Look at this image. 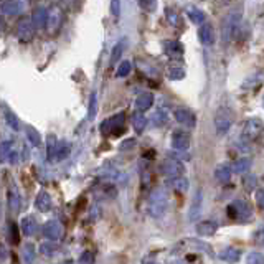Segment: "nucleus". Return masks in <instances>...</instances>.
Listing matches in <instances>:
<instances>
[{
    "mask_svg": "<svg viewBox=\"0 0 264 264\" xmlns=\"http://www.w3.org/2000/svg\"><path fill=\"white\" fill-rule=\"evenodd\" d=\"M241 20H243V5H238L235 8L228 12L226 17L223 19V23H222V40L223 43L226 45L236 38L238 35V30L241 27Z\"/></svg>",
    "mask_w": 264,
    "mask_h": 264,
    "instance_id": "nucleus-1",
    "label": "nucleus"
},
{
    "mask_svg": "<svg viewBox=\"0 0 264 264\" xmlns=\"http://www.w3.org/2000/svg\"><path fill=\"white\" fill-rule=\"evenodd\" d=\"M168 205V197L165 188H154L149 195V200H147V213L152 218H160V216L165 215Z\"/></svg>",
    "mask_w": 264,
    "mask_h": 264,
    "instance_id": "nucleus-2",
    "label": "nucleus"
},
{
    "mask_svg": "<svg viewBox=\"0 0 264 264\" xmlns=\"http://www.w3.org/2000/svg\"><path fill=\"white\" fill-rule=\"evenodd\" d=\"M215 131L218 136H224L229 129H231L233 122H235V112H233L231 107L228 106H222L218 111L215 112Z\"/></svg>",
    "mask_w": 264,
    "mask_h": 264,
    "instance_id": "nucleus-3",
    "label": "nucleus"
},
{
    "mask_svg": "<svg viewBox=\"0 0 264 264\" xmlns=\"http://www.w3.org/2000/svg\"><path fill=\"white\" fill-rule=\"evenodd\" d=\"M159 172L162 174L163 177L167 179H179V177L183 175L185 172V165L180 162L179 159H174V157H167L160 162L159 165Z\"/></svg>",
    "mask_w": 264,
    "mask_h": 264,
    "instance_id": "nucleus-4",
    "label": "nucleus"
},
{
    "mask_svg": "<svg viewBox=\"0 0 264 264\" xmlns=\"http://www.w3.org/2000/svg\"><path fill=\"white\" fill-rule=\"evenodd\" d=\"M226 213L231 220H240V222H248L253 216V208L248 202L244 200H235L231 205H228Z\"/></svg>",
    "mask_w": 264,
    "mask_h": 264,
    "instance_id": "nucleus-5",
    "label": "nucleus"
},
{
    "mask_svg": "<svg viewBox=\"0 0 264 264\" xmlns=\"http://www.w3.org/2000/svg\"><path fill=\"white\" fill-rule=\"evenodd\" d=\"M263 132V121L258 118H253L249 121H246L243 131H241V141L246 142V144H251L261 136Z\"/></svg>",
    "mask_w": 264,
    "mask_h": 264,
    "instance_id": "nucleus-6",
    "label": "nucleus"
},
{
    "mask_svg": "<svg viewBox=\"0 0 264 264\" xmlns=\"http://www.w3.org/2000/svg\"><path fill=\"white\" fill-rule=\"evenodd\" d=\"M190 144H192V136H190L188 131H182V129H177V131L172 132V136H170L172 149L179 150V152H183V150H188L190 149Z\"/></svg>",
    "mask_w": 264,
    "mask_h": 264,
    "instance_id": "nucleus-7",
    "label": "nucleus"
},
{
    "mask_svg": "<svg viewBox=\"0 0 264 264\" xmlns=\"http://www.w3.org/2000/svg\"><path fill=\"white\" fill-rule=\"evenodd\" d=\"M124 119H125L124 112H121V114L112 116V118L106 119L104 122L101 124V131L104 132V134L111 132V131H116L114 134H112V136H119V134H124V132H125V129L122 127Z\"/></svg>",
    "mask_w": 264,
    "mask_h": 264,
    "instance_id": "nucleus-8",
    "label": "nucleus"
},
{
    "mask_svg": "<svg viewBox=\"0 0 264 264\" xmlns=\"http://www.w3.org/2000/svg\"><path fill=\"white\" fill-rule=\"evenodd\" d=\"M41 233H43V236L48 238L50 241H53V243H55V241L61 240L63 226L58 222H56V220H50V222H46L45 224H43Z\"/></svg>",
    "mask_w": 264,
    "mask_h": 264,
    "instance_id": "nucleus-9",
    "label": "nucleus"
},
{
    "mask_svg": "<svg viewBox=\"0 0 264 264\" xmlns=\"http://www.w3.org/2000/svg\"><path fill=\"white\" fill-rule=\"evenodd\" d=\"M174 118L177 122L187 125V127H195V124H197V118H195L193 111L188 109V107H177L174 111Z\"/></svg>",
    "mask_w": 264,
    "mask_h": 264,
    "instance_id": "nucleus-10",
    "label": "nucleus"
},
{
    "mask_svg": "<svg viewBox=\"0 0 264 264\" xmlns=\"http://www.w3.org/2000/svg\"><path fill=\"white\" fill-rule=\"evenodd\" d=\"M17 37L21 41H32L35 37V27L32 25V21L28 19H21L17 25Z\"/></svg>",
    "mask_w": 264,
    "mask_h": 264,
    "instance_id": "nucleus-11",
    "label": "nucleus"
},
{
    "mask_svg": "<svg viewBox=\"0 0 264 264\" xmlns=\"http://www.w3.org/2000/svg\"><path fill=\"white\" fill-rule=\"evenodd\" d=\"M198 40H200L202 45L205 46H211L216 41L215 37V28L211 23H203L200 30H198Z\"/></svg>",
    "mask_w": 264,
    "mask_h": 264,
    "instance_id": "nucleus-12",
    "label": "nucleus"
},
{
    "mask_svg": "<svg viewBox=\"0 0 264 264\" xmlns=\"http://www.w3.org/2000/svg\"><path fill=\"white\" fill-rule=\"evenodd\" d=\"M195 231H197L198 236H203V238L213 236L215 233L218 231V223L211 222V220H205V222L197 223V226H195Z\"/></svg>",
    "mask_w": 264,
    "mask_h": 264,
    "instance_id": "nucleus-13",
    "label": "nucleus"
},
{
    "mask_svg": "<svg viewBox=\"0 0 264 264\" xmlns=\"http://www.w3.org/2000/svg\"><path fill=\"white\" fill-rule=\"evenodd\" d=\"M218 258L222 259V261L228 263V264H236L241 259V249L233 248V246H228V248L220 251Z\"/></svg>",
    "mask_w": 264,
    "mask_h": 264,
    "instance_id": "nucleus-14",
    "label": "nucleus"
},
{
    "mask_svg": "<svg viewBox=\"0 0 264 264\" xmlns=\"http://www.w3.org/2000/svg\"><path fill=\"white\" fill-rule=\"evenodd\" d=\"M32 25L35 28H45L46 27V21H48V10L45 7H38L33 10L32 14Z\"/></svg>",
    "mask_w": 264,
    "mask_h": 264,
    "instance_id": "nucleus-15",
    "label": "nucleus"
},
{
    "mask_svg": "<svg viewBox=\"0 0 264 264\" xmlns=\"http://www.w3.org/2000/svg\"><path fill=\"white\" fill-rule=\"evenodd\" d=\"M152 104H154V94L150 93V91H145V93L139 94L136 99V109H137V112H141V114L144 111L150 109Z\"/></svg>",
    "mask_w": 264,
    "mask_h": 264,
    "instance_id": "nucleus-16",
    "label": "nucleus"
},
{
    "mask_svg": "<svg viewBox=\"0 0 264 264\" xmlns=\"http://www.w3.org/2000/svg\"><path fill=\"white\" fill-rule=\"evenodd\" d=\"M163 46H165V53L170 56V58H174V60H180L182 56H183V45H182L180 41H177V40H172V41H165L163 43Z\"/></svg>",
    "mask_w": 264,
    "mask_h": 264,
    "instance_id": "nucleus-17",
    "label": "nucleus"
},
{
    "mask_svg": "<svg viewBox=\"0 0 264 264\" xmlns=\"http://www.w3.org/2000/svg\"><path fill=\"white\" fill-rule=\"evenodd\" d=\"M202 188H197L195 192V197H193V202H192V206H190V211H188V218L195 222L200 215V210H202V202H203V197H202Z\"/></svg>",
    "mask_w": 264,
    "mask_h": 264,
    "instance_id": "nucleus-18",
    "label": "nucleus"
},
{
    "mask_svg": "<svg viewBox=\"0 0 264 264\" xmlns=\"http://www.w3.org/2000/svg\"><path fill=\"white\" fill-rule=\"evenodd\" d=\"M21 226V231H23L25 236H35L37 231H38V223L33 216H25L20 223Z\"/></svg>",
    "mask_w": 264,
    "mask_h": 264,
    "instance_id": "nucleus-19",
    "label": "nucleus"
},
{
    "mask_svg": "<svg viewBox=\"0 0 264 264\" xmlns=\"http://www.w3.org/2000/svg\"><path fill=\"white\" fill-rule=\"evenodd\" d=\"M35 206L37 210L40 211H50L51 210V197L48 192H45V190H41V192H38L37 198H35Z\"/></svg>",
    "mask_w": 264,
    "mask_h": 264,
    "instance_id": "nucleus-20",
    "label": "nucleus"
},
{
    "mask_svg": "<svg viewBox=\"0 0 264 264\" xmlns=\"http://www.w3.org/2000/svg\"><path fill=\"white\" fill-rule=\"evenodd\" d=\"M231 167L228 165V163H220L218 167L215 168V179L220 182V183H228L229 180H231Z\"/></svg>",
    "mask_w": 264,
    "mask_h": 264,
    "instance_id": "nucleus-21",
    "label": "nucleus"
},
{
    "mask_svg": "<svg viewBox=\"0 0 264 264\" xmlns=\"http://www.w3.org/2000/svg\"><path fill=\"white\" fill-rule=\"evenodd\" d=\"M180 244L193 246L195 251H203V253L208 254L210 258H213V251H211V246L206 244V243H203V241H200V240H197V238H192V240H185V241H182Z\"/></svg>",
    "mask_w": 264,
    "mask_h": 264,
    "instance_id": "nucleus-22",
    "label": "nucleus"
},
{
    "mask_svg": "<svg viewBox=\"0 0 264 264\" xmlns=\"http://www.w3.org/2000/svg\"><path fill=\"white\" fill-rule=\"evenodd\" d=\"M21 8V2L19 0H3L0 2V10L2 14H7V15H17Z\"/></svg>",
    "mask_w": 264,
    "mask_h": 264,
    "instance_id": "nucleus-23",
    "label": "nucleus"
},
{
    "mask_svg": "<svg viewBox=\"0 0 264 264\" xmlns=\"http://www.w3.org/2000/svg\"><path fill=\"white\" fill-rule=\"evenodd\" d=\"M131 121H132V127H134V131H136L137 136L144 134L145 125H147V118H145V116L141 114V112H134Z\"/></svg>",
    "mask_w": 264,
    "mask_h": 264,
    "instance_id": "nucleus-24",
    "label": "nucleus"
},
{
    "mask_svg": "<svg viewBox=\"0 0 264 264\" xmlns=\"http://www.w3.org/2000/svg\"><path fill=\"white\" fill-rule=\"evenodd\" d=\"M229 167H231V172H235V174H238V175L246 174V172H248L249 168H251V159L240 157L238 160L233 162V165H229Z\"/></svg>",
    "mask_w": 264,
    "mask_h": 264,
    "instance_id": "nucleus-25",
    "label": "nucleus"
},
{
    "mask_svg": "<svg viewBox=\"0 0 264 264\" xmlns=\"http://www.w3.org/2000/svg\"><path fill=\"white\" fill-rule=\"evenodd\" d=\"M0 107L3 109V116H5V122L8 124V127L14 129V131L17 132L20 129V122H19V118L15 116V112L8 109V107L5 106V102H2V106Z\"/></svg>",
    "mask_w": 264,
    "mask_h": 264,
    "instance_id": "nucleus-26",
    "label": "nucleus"
},
{
    "mask_svg": "<svg viewBox=\"0 0 264 264\" xmlns=\"http://www.w3.org/2000/svg\"><path fill=\"white\" fill-rule=\"evenodd\" d=\"M71 152V144L68 141H61L58 142V145H56V152H55V160L56 162H61L70 155Z\"/></svg>",
    "mask_w": 264,
    "mask_h": 264,
    "instance_id": "nucleus-27",
    "label": "nucleus"
},
{
    "mask_svg": "<svg viewBox=\"0 0 264 264\" xmlns=\"http://www.w3.org/2000/svg\"><path fill=\"white\" fill-rule=\"evenodd\" d=\"M187 15H188V19L192 20V23H195V25H203V23H205V12H203L202 8L188 7Z\"/></svg>",
    "mask_w": 264,
    "mask_h": 264,
    "instance_id": "nucleus-28",
    "label": "nucleus"
},
{
    "mask_svg": "<svg viewBox=\"0 0 264 264\" xmlns=\"http://www.w3.org/2000/svg\"><path fill=\"white\" fill-rule=\"evenodd\" d=\"M124 48H125V40L114 45V48H112V51H111V58H109L111 66H114V64H118L121 61V56H122V53H124Z\"/></svg>",
    "mask_w": 264,
    "mask_h": 264,
    "instance_id": "nucleus-29",
    "label": "nucleus"
},
{
    "mask_svg": "<svg viewBox=\"0 0 264 264\" xmlns=\"http://www.w3.org/2000/svg\"><path fill=\"white\" fill-rule=\"evenodd\" d=\"M8 210L15 215L20 211V197H19V192L14 188L8 190Z\"/></svg>",
    "mask_w": 264,
    "mask_h": 264,
    "instance_id": "nucleus-30",
    "label": "nucleus"
},
{
    "mask_svg": "<svg viewBox=\"0 0 264 264\" xmlns=\"http://www.w3.org/2000/svg\"><path fill=\"white\" fill-rule=\"evenodd\" d=\"M56 145H58V139H56L55 134H48L46 136V157L50 162L55 160V152H56Z\"/></svg>",
    "mask_w": 264,
    "mask_h": 264,
    "instance_id": "nucleus-31",
    "label": "nucleus"
},
{
    "mask_svg": "<svg viewBox=\"0 0 264 264\" xmlns=\"http://www.w3.org/2000/svg\"><path fill=\"white\" fill-rule=\"evenodd\" d=\"M61 21H63V12L61 10H53V14H51V15L48 12V21H46V25H50L51 33H53L56 28H60Z\"/></svg>",
    "mask_w": 264,
    "mask_h": 264,
    "instance_id": "nucleus-32",
    "label": "nucleus"
},
{
    "mask_svg": "<svg viewBox=\"0 0 264 264\" xmlns=\"http://www.w3.org/2000/svg\"><path fill=\"white\" fill-rule=\"evenodd\" d=\"M168 185H170V187L179 193H185L188 190V180L182 179V177H179V179H172L170 182H168Z\"/></svg>",
    "mask_w": 264,
    "mask_h": 264,
    "instance_id": "nucleus-33",
    "label": "nucleus"
},
{
    "mask_svg": "<svg viewBox=\"0 0 264 264\" xmlns=\"http://www.w3.org/2000/svg\"><path fill=\"white\" fill-rule=\"evenodd\" d=\"M27 139H28V142L32 145H35V147H40L41 145L40 132H38L35 127H32V125H28V127H27Z\"/></svg>",
    "mask_w": 264,
    "mask_h": 264,
    "instance_id": "nucleus-34",
    "label": "nucleus"
},
{
    "mask_svg": "<svg viewBox=\"0 0 264 264\" xmlns=\"http://www.w3.org/2000/svg\"><path fill=\"white\" fill-rule=\"evenodd\" d=\"M60 246L53 243V241H45V243L40 244V251L41 254H45V256H55L56 253H58Z\"/></svg>",
    "mask_w": 264,
    "mask_h": 264,
    "instance_id": "nucleus-35",
    "label": "nucleus"
},
{
    "mask_svg": "<svg viewBox=\"0 0 264 264\" xmlns=\"http://www.w3.org/2000/svg\"><path fill=\"white\" fill-rule=\"evenodd\" d=\"M167 78L172 81H182L185 78V70L180 66H170L167 70Z\"/></svg>",
    "mask_w": 264,
    "mask_h": 264,
    "instance_id": "nucleus-36",
    "label": "nucleus"
},
{
    "mask_svg": "<svg viewBox=\"0 0 264 264\" xmlns=\"http://www.w3.org/2000/svg\"><path fill=\"white\" fill-rule=\"evenodd\" d=\"M10 154H12V142L10 141H3L2 144H0V163L8 160Z\"/></svg>",
    "mask_w": 264,
    "mask_h": 264,
    "instance_id": "nucleus-37",
    "label": "nucleus"
},
{
    "mask_svg": "<svg viewBox=\"0 0 264 264\" xmlns=\"http://www.w3.org/2000/svg\"><path fill=\"white\" fill-rule=\"evenodd\" d=\"M243 187H244L246 192H253V190H256V187H258V177L253 175V174L246 175L244 179H243Z\"/></svg>",
    "mask_w": 264,
    "mask_h": 264,
    "instance_id": "nucleus-38",
    "label": "nucleus"
},
{
    "mask_svg": "<svg viewBox=\"0 0 264 264\" xmlns=\"http://www.w3.org/2000/svg\"><path fill=\"white\" fill-rule=\"evenodd\" d=\"M152 122L155 127H162V125H165L168 122V116L165 111H157L155 114L152 116Z\"/></svg>",
    "mask_w": 264,
    "mask_h": 264,
    "instance_id": "nucleus-39",
    "label": "nucleus"
},
{
    "mask_svg": "<svg viewBox=\"0 0 264 264\" xmlns=\"http://www.w3.org/2000/svg\"><path fill=\"white\" fill-rule=\"evenodd\" d=\"M96 104H98V96H96V91L91 93L89 98V107H88V119L93 121L94 116H96Z\"/></svg>",
    "mask_w": 264,
    "mask_h": 264,
    "instance_id": "nucleus-40",
    "label": "nucleus"
},
{
    "mask_svg": "<svg viewBox=\"0 0 264 264\" xmlns=\"http://www.w3.org/2000/svg\"><path fill=\"white\" fill-rule=\"evenodd\" d=\"M23 261L25 264H33L35 261V248H33V244H27L23 248Z\"/></svg>",
    "mask_w": 264,
    "mask_h": 264,
    "instance_id": "nucleus-41",
    "label": "nucleus"
},
{
    "mask_svg": "<svg viewBox=\"0 0 264 264\" xmlns=\"http://www.w3.org/2000/svg\"><path fill=\"white\" fill-rule=\"evenodd\" d=\"M131 70H132V64H131V61H121V64L118 66V71H116V76L118 78H125L131 73Z\"/></svg>",
    "mask_w": 264,
    "mask_h": 264,
    "instance_id": "nucleus-42",
    "label": "nucleus"
},
{
    "mask_svg": "<svg viewBox=\"0 0 264 264\" xmlns=\"http://www.w3.org/2000/svg\"><path fill=\"white\" fill-rule=\"evenodd\" d=\"M8 235H10V241L12 244H19L20 243V236H19V226L12 222L8 224Z\"/></svg>",
    "mask_w": 264,
    "mask_h": 264,
    "instance_id": "nucleus-43",
    "label": "nucleus"
},
{
    "mask_svg": "<svg viewBox=\"0 0 264 264\" xmlns=\"http://www.w3.org/2000/svg\"><path fill=\"white\" fill-rule=\"evenodd\" d=\"M246 264H264V258L261 253L258 251H253L246 256Z\"/></svg>",
    "mask_w": 264,
    "mask_h": 264,
    "instance_id": "nucleus-44",
    "label": "nucleus"
},
{
    "mask_svg": "<svg viewBox=\"0 0 264 264\" xmlns=\"http://www.w3.org/2000/svg\"><path fill=\"white\" fill-rule=\"evenodd\" d=\"M96 258L91 251H84V253L80 254V259H78V264H94Z\"/></svg>",
    "mask_w": 264,
    "mask_h": 264,
    "instance_id": "nucleus-45",
    "label": "nucleus"
},
{
    "mask_svg": "<svg viewBox=\"0 0 264 264\" xmlns=\"http://www.w3.org/2000/svg\"><path fill=\"white\" fill-rule=\"evenodd\" d=\"M167 20L170 21V25H174V27H179V25L182 23L180 21V17L179 14H177V10H172V8H167Z\"/></svg>",
    "mask_w": 264,
    "mask_h": 264,
    "instance_id": "nucleus-46",
    "label": "nucleus"
},
{
    "mask_svg": "<svg viewBox=\"0 0 264 264\" xmlns=\"http://www.w3.org/2000/svg\"><path fill=\"white\" fill-rule=\"evenodd\" d=\"M136 145H137V141L134 139V137H132V139H125L122 144L119 145V150H121V152H127V150H132Z\"/></svg>",
    "mask_w": 264,
    "mask_h": 264,
    "instance_id": "nucleus-47",
    "label": "nucleus"
},
{
    "mask_svg": "<svg viewBox=\"0 0 264 264\" xmlns=\"http://www.w3.org/2000/svg\"><path fill=\"white\" fill-rule=\"evenodd\" d=\"M259 83H261V73H258V76H251L243 84V88H254V84H259Z\"/></svg>",
    "mask_w": 264,
    "mask_h": 264,
    "instance_id": "nucleus-48",
    "label": "nucleus"
},
{
    "mask_svg": "<svg viewBox=\"0 0 264 264\" xmlns=\"http://www.w3.org/2000/svg\"><path fill=\"white\" fill-rule=\"evenodd\" d=\"M111 12L114 17H119V14H121V2L119 0H112L111 2Z\"/></svg>",
    "mask_w": 264,
    "mask_h": 264,
    "instance_id": "nucleus-49",
    "label": "nucleus"
},
{
    "mask_svg": "<svg viewBox=\"0 0 264 264\" xmlns=\"http://www.w3.org/2000/svg\"><path fill=\"white\" fill-rule=\"evenodd\" d=\"M256 202H258V208L263 210L264 208V192L261 188L256 190Z\"/></svg>",
    "mask_w": 264,
    "mask_h": 264,
    "instance_id": "nucleus-50",
    "label": "nucleus"
},
{
    "mask_svg": "<svg viewBox=\"0 0 264 264\" xmlns=\"http://www.w3.org/2000/svg\"><path fill=\"white\" fill-rule=\"evenodd\" d=\"M139 5L142 8H145V10H154V8L157 7V2H152V0H149V2H139Z\"/></svg>",
    "mask_w": 264,
    "mask_h": 264,
    "instance_id": "nucleus-51",
    "label": "nucleus"
},
{
    "mask_svg": "<svg viewBox=\"0 0 264 264\" xmlns=\"http://www.w3.org/2000/svg\"><path fill=\"white\" fill-rule=\"evenodd\" d=\"M0 256L7 258V251H5V246H3V244H0Z\"/></svg>",
    "mask_w": 264,
    "mask_h": 264,
    "instance_id": "nucleus-52",
    "label": "nucleus"
},
{
    "mask_svg": "<svg viewBox=\"0 0 264 264\" xmlns=\"http://www.w3.org/2000/svg\"><path fill=\"white\" fill-rule=\"evenodd\" d=\"M3 28H5V20H3L2 15H0V32H2Z\"/></svg>",
    "mask_w": 264,
    "mask_h": 264,
    "instance_id": "nucleus-53",
    "label": "nucleus"
},
{
    "mask_svg": "<svg viewBox=\"0 0 264 264\" xmlns=\"http://www.w3.org/2000/svg\"><path fill=\"white\" fill-rule=\"evenodd\" d=\"M154 154H155L154 150H150V152H145V154H144V157H145V159H154V157H152Z\"/></svg>",
    "mask_w": 264,
    "mask_h": 264,
    "instance_id": "nucleus-54",
    "label": "nucleus"
},
{
    "mask_svg": "<svg viewBox=\"0 0 264 264\" xmlns=\"http://www.w3.org/2000/svg\"><path fill=\"white\" fill-rule=\"evenodd\" d=\"M60 264H71L70 261H64V263H60Z\"/></svg>",
    "mask_w": 264,
    "mask_h": 264,
    "instance_id": "nucleus-55",
    "label": "nucleus"
}]
</instances>
